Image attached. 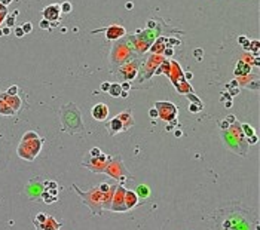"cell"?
<instances>
[{
    "instance_id": "obj_1",
    "label": "cell",
    "mask_w": 260,
    "mask_h": 230,
    "mask_svg": "<svg viewBox=\"0 0 260 230\" xmlns=\"http://www.w3.org/2000/svg\"><path fill=\"white\" fill-rule=\"evenodd\" d=\"M222 137H223V141H224V144H226L227 149H230L236 154L247 156L248 144H247V140H245V137H244V134L241 131V125L239 123L235 122V123L229 125L227 132L223 131Z\"/></svg>"
},
{
    "instance_id": "obj_2",
    "label": "cell",
    "mask_w": 260,
    "mask_h": 230,
    "mask_svg": "<svg viewBox=\"0 0 260 230\" xmlns=\"http://www.w3.org/2000/svg\"><path fill=\"white\" fill-rule=\"evenodd\" d=\"M43 140L34 132V131H28L22 135V140L16 149V153L21 159L27 160V162H33L36 159V156L40 153Z\"/></svg>"
},
{
    "instance_id": "obj_3",
    "label": "cell",
    "mask_w": 260,
    "mask_h": 230,
    "mask_svg": "<svg viewBox=\"0 0 260 230\" xmlns=\"http://www.w3.org/2000/svg\"><path fill=\"white\" fill-rule=\"evenodd\" d=\"M73 189L82 196V200L92 209V214H101L103 209V199H104V193H101L98 190V187H94L91 190H86L85 193L82 190H79V187L76 184H73Z\"/></svg>"
},
{
    "instance_id": "obj_4",
    "label": "cell",
    "mask_w": 260,
    "mask_h": 230,
    "mask_svg": "<svg viewBox=\"0 0 260 230\" xmlns=\"http://www.w3.org/2000/svg\"><path fill=\"white\" fill-rule=\"evenodd\" d=\"M11 157V140L0 129V171L5 169Z\"/></svg>"
},
{
    "instance_id": "obj_5",
    "label": "cell",
    "mask_w": 260,
    "mask_h": 230,
    "mask_svg": "<svg viewBox=\"0 0 260 230\" xmlns=\"http://www.w3.org/2000/svg\"><path fill=\"white\" fill-rule=\"evenodd\" d=\"M125 190L126 189L124 186L116 187L114 196H113L112 203H110V211H114V212H125V211H128L126 206H125Z\"/></svg>"
},
{
    "instance_id": "obj_6",
    "label": "cell",
    "mask_w": 260,
    "mask_h": 230,
    "mask_svg": "<svg viewBox=\"0 0 260 230\" xmlns=\"http://www.w3.org/2000/svg\"><path fill=\"white\" fill-rule=\"evenodd\" d=\"M155 108L158 110V117H161V119H163V120H168V122L173 120V119H175L177 108H175L174 104L159 101V103H156Z\"/></svg>"
},
{
    "instance_id": "obj_7",
    "label": "cell",
    "mask_w": 260,
    "mask_h": 230,
    "mask_svg": "<svg viewBox=\"0 0 260 230\" xmlns=\"http://www.w3.org/2000/svg\"><path fill=\"white\" fill-rule=\"evenodd\" d=\"M104 171H106L110 177H113V178H116V180H122V181H124V177H125V175H122V174H126V175H128L126 169H125L124 165H122V159H121V157H116L113 162L107 163V168H106Z\"/></svg>"
},
{
    "instance_id": "obj_8",
    "label": "cell",
    "mask_w": 260,
    "mask_h": 230,
    "mask_svg": "<svg viewBox=\"0 0 260 230\" xmlns=\"http://www.w3.org/2000/svg\"><path fill=\"white\" fill-rule=\"evenodd\" d=\"M91 116L95 119V120H106L109 116V107L104 103L95 104L91 108Z\"/></svg>"
},
{
    "instance_id": "obj_9",
    "label": "cell",
    "mask_w": 260,
    "mask_h": 230,
    "mask_svg": "<svg viewBox=\"0 0 260 230\" xmlns=\"http://www.w3.org/2000/svg\"><path fill=\"white\" fill-rule=\"evenodd\" d=\"M42 13H43L45 19H48L49 22H51V21H57L58 16H60V13H61L60 5L55 3V5H51V6H48V8H45V9L42 11Z\"/></svg>"
},
{
    "instance_id": "obj_10",
    "label": "cell",
    "mask_w": 260,
    "mask_h": 230,
    "mask_svg": "<svg viewBox=\"0 0 260 230\" xmlns=\"http://www.w3.org/2000/svg\"><path fill=\"white\" fill-rule=\"evenodd\" d=\"M116 117H117V119H119V120L122 122L124 131H126V129H129V128H132V126H134V117H132V113H131V110H125V111L119 113V114H117Z\"/></svg>"
},
{
    "instance_id": "obj_11",
    "label": "cell",
    "mask_w": 260,
    "mask_h": 230,
    "mask_svg": "<svg viewBox=\"0 0 260 230\" xmlns=\"http://www.w3.org/2000/svg\"><path fill=\"white\" fill-rule=\"evenodd\" d=\"M125 33H126V31H125L124 27H121V25H112V27H109V28L106 30V37H107L109 40H116V39L122 37Z\"/></svg>"
},
{
    "instance_id": "obj_12",
    "label": "cell",
    "mask_w": 260,
    "mask_h": 230,
    "mask_svg": "<svg viewBox=\"0 0 260 230\" xmlns=\"http://www.w3.org/2000/svg\"><path fill=\"white\" fill-rule=\"evenodd\" d=\"M137 205H138V197H137L135 192L125 190V206H126V209H131Z\"/></svg>"
},
{
    "instance_id": "obj_13",
    "label": "cell",
    "mask_w": 260,
    "mask_h": 230,
    "mask_svg": "<svg viewBox=\"0 0 260 230\" xmlns=\"http://www.w3.org/2000/svg\"><path fill=\"white\" fill-rule=\"evenodd\" d=\"M61 224L63 223H60V221H57L54 217H48L46 218V221L39 227V229H42V230H60V227H61Z\"/></svg>"
},
{
    "instance_id": "obj_14",
    "label": "cell",
    "mask_w": 260,
    "mask_h": 230,
    "mask_svg": "<svg viewBox=\"0 0 260 230\" xmlns=\"http://www.w3.org/2000/svg\"><path fill=\"white\" fill-rule=\"evenodd\" d=\"M107 129H109L110 135H116L117 132L124 131V126H122V122H121L119 119H117V117H113V119L110 120V123H109Z\"/></svg>"
},
{
    "instance_id": "obj_15",
    "label": "cell",
    "mask_w": 260,
    "mask_h": 230,
    "mask_svg": "<svg viewBox=\"0 0 260 230\" xmlns=\"http://www.w3.org/2000/svg\"><path fill=\"white\" fill-rule=\"evenodd\" d=\"M250 71H251V65H250L248 62H245V61L241 59L238 64H236V70H235V74H236V76L239 74V77H241V76L250 74Z\"/></svg>"
},
{
    "instance_id": "obj_16",
    "label": "cell",
    "mask_w": 260,
    "mask_h": 230,
    "mask_svg": "<svg viewBox=\"0 0 260 230\" xmlns=\"http://www.w3.org/2000/svg\"><path fill=\"white\" fill-rule=\"evenodd\" d=\"M16 111L3 100V98H0V114H2V116H13Z\"/></svg>"
},
{
    "instance_id": "obj_17",
    "label": "cell",
    "mask_w": 260,
    "mask_h": 230,
    "mask_svg": "<svg viewBox=\"0 0 260 230\" xmlns=\"http://www.w3.org/2000/svg\"><path fill=\"white\" fill-rule=\"evenodd\" d=\"M137 197L138 199H149L150 197V189L146 186V184H140V186L137 187V192H135Z\"/></svg>"
},
{
    "instance_id": "obj_18",
    "label": "cell",
    "mask_w": 260,
    "mask_h": 230,
    "mask_svg": "<svg viewBox=\"0 0 260 230\" xmlns=\"http://www.w3.org/2000/svg\"><path fill=\"white\" fill-rule=\"evenodd\" d=\"M180 82H181V85H177V91L180 92V94H189V92H193V89L189 86L187 80L180 79Z\"/></svg>"
},
{
    "instance_id": "obj_19",
    "label": "cell",
    "mask_w": 260,
    "mask_h": 230,
    "mask_svg": "<svg viewBox=\"0 0 260 230\" xmlns=\"http://www.w3.org/2000/svg\"><path fill=\"white\" fill-rule=\"evenodd\" d=\"M121 92H122L121 83H110V88H109V94H110L112 97H121Z\"/></svg>"
},
{
    "instance_id": "obj_20",
    "label": "cell",
    "mask_w": 260,
    "mask_h": 230,
    "mask_svg": "<svg viewBox=\"0 0 260 230\" xmlns=\"http://www.w3.org/2000/svg\"><path fill=\"white\" fill-rule=\"evenodd\" d=\"M241 131H242V134H244L245 138H250L251 135H254V129H253L248 123H242V125H241Z\"/></svg>"
},
{
    "instance_id": "obj_21",
    "label": "cell",
    "mask_w": 260,
    "mask_h": 230,
    "mask_svg": "<svg viewBox=\"0 0 260 230\" xmlns=\"http://www.w3.org/2000/svg\"><path fill=\"white\" fill-rule=\"evenodd\" d=\"M46 218H48V215H46V214H43V212L37 214L36 218H34V226H36V227H40V226L46 221Z\"/></svg>"
},
{
    "instance_id": "obj_22",
    "label": "cell",
    "mask_w": 260,
    "mask_h": 230,
    "mask_svg": "<svg viewBox=\"0 0 260 230\" xmlns=\"http://www.w3.org/2000/svg\"><path fill=\"white\" fill-rule=\"evenodd\" d=\"M60 9H61L63 13H70V12H72V9H73V6H72V3H70V2H64L63 5H60Z\"/></svg>"
},
{
    "instance_id": "obj_23",
    "label": "cell",
    "mask_w": 260,
    "mask_h": 230,
    "mask_svg": "<svg viewBox=\"0 0 260 230\" xmlns=\"http://www.w3.org/2000/svg\"><path fill=\"white\" fill-rule=\"evenodd\" d=\"M238 42H239V45H242V48L244 49H251V43H250V40L245 37V36H239V39H238Z\"/></svg>"
},
{
    "instance_id": "obj_24",
    "label": "cell",
    "mask_w": 260,
    "mask_h": 230,
    "mask_svg": "<svg viewBox=\"0 0 260 230\" xmlns=\"http://www.w3.org/2000/svg\"><path fill=\"white\" fill-rule=\"evenodd\" d=\"M42 197L45 199V203H52V202H55L57 200V196H48V192H43V195H42Z\"/></svg>"
},
{
    "instance_id": "obj_25",
    "label": "cell",
    "mask_w": 260,
    "mask_h": 230,
    "mask_svg": "<svg viewBox=\"0 0 260 230\" xmlns=\"http://www.w3.org/2000/svg\"><path fill=\"white\" fill-rule=\"evenodd\" d=\"M202 108V104H201V101L199 103H195V104H190L189 105V111H192V113H196V111H199Z\"/></svg>"
},
{
    "instance_id": "obj_26",
    "label": "cell",
    "mask_w": 260,
    "mask_h": 230,
    "mask_svg": "<svg viewBox=\"0 0 260 230\" xmlns=\"http://www.w3.org/2000/svg\"><path fill=\"white\" fill-rule=\"evenodd\" d=\"M6 13H8V9H6V6H3L2 3H0V24H2V21L5 19Z\"/></svg>"
},
{
    "instance_id": "obj_27",
    "label": "cell",
    "mask_w": 260,
    "mask_h": 230,
    "mask_svg": "<svg viewBox=\"0 0 260 230\" xmlns=\"http://www.w3.org/2000/svg\"><path fill=\"white\" fill-rule=\"evenodd\" d=\"M39 25H40V28H42V30H49L51 22H49L48 19H45V18H43V19L40 21V24H39Z\"/></svg>"
},
{
    "instance_id": "obj_28",
    "label": "cell",
    "mask_w": 260,
    "mask_h": 230,
    "mask_svg": "<svg viewBox=\"0 0 260 230\" xmlns=\"http://www.w3.org/2000/svg\"><path fill=\"white\" fill-rule=\"evenodd\" d=\"M101 154V150L98 149V147H94V149H91V151H89V157H98Z\"/></svg>"
},
{
    "instance_id": "obj_29",
    "label": "cell",
    "mask_w": 260,
    "mask_h": 230,
    "mask_svg": "<svg viewBox=\"0 0 260 230\" xmlns=\"http://www.w3.org/2000/svg\"><path fill=\"white\" fill-rule=\"evenodd\" d=\"M110 187H112L110 184H107V183H101V184H100V187H98V190H100L101 193H107V192L110 190Z\"/></svg>"
},
{
    "instance_id": "obj_30",
    "label": "cell",
    "mask_w": 260,
    "mask_h": 230,
    "mask_svg": "<svg viewBox=\"0 0 260 230\" xmlns=\"http://www.w3.org/2000/svg\"><path fill=\"white\" fill-rule=\"evenodd\" d=\"M21 28H22V31H24V33L27 34V33H31L33 25H31V22H24V25H22Z\"/></svg>"
},
{
    "instance_id": "obj_31",
    "label": "cell",
    "mask_w": 260,
    "mask_h": 230,
    "mask_svg": "<svg viewBox=\"0 0 260 230\" xmlns=\"http://www.w3.org/2000/svg\"><path fill=\"white\" fill-rule=\"evenodd\" d=\"M257 141H259V137L254 134V135H251L250 138H247V144L248 146H253V144H257Z\"/></svg>"
},
{
    "instance_id": "obj_32",
    "label": "cell",
    "mask_w": 260,
    "mask_h": 230,
    "mask_svg": "<svg viewBox=\"0 0 260 230\" xmlns=\"http://www.w3.org/2000/svg\"><path fill=\"white\" fill-rule=\"evenodd\" d=\"M6 94H8V95H12V97H13V95H16V94H18V86H15V85H13V86H11V88L6 91Z\"/></svg>"
},
{
    "instance_id": "obj_33",
    "label": "cell",
    "mask_w": 260,
    "mask_h": 230,
    "mask_svg": "<svg viewBox=\"0 0 260 230\" xmlns=\"http://www.w3.org/2000/svg\"><path fill=\"white\" fill-rule=\"evenodd\" d=\"M167 43H168L170 46H174V45H180V40H178V39H174V37H170V39H167Z\"/></svg>"
},
{
    "instance_id": "obj_34",
    "label": "cell",
    "mask_w": 260,
    "mask_h": 230,
    "mask_svg": "<svg viewBox=\"0 0 260 230\" xmlns=\"http://www.w3.org/2000/svg\"><path fill=\"white\" fill-rule=\"evenodd\" d=\"M6 24H8V27L11 28L13 24H15V15H11L9 18H8V21H6Z\"/></svg>"
},
{
    "instance_id": "obj_35",
    "label": "cell",
    "mask_w": 260,
    "mask_h": 230,
    "mask_svg": "<svg viewBox=\"0 0 260 230\" xmlns=\"http://www.w3.org/2000/svg\"><path fill=\"white\" fill-rule=\"evenodd\" d=\"M109 88H110V83H109V82H103L101 86H100V89H101L103 92H109Z\"/></svg>"
},
{
    "instance_id": "obj_36",
    "label": "cell",
    "mask_w": 260,
    "mask_h": 230,
    "mask_svg": "<svg viewBox=\"0 0 260 230\" xmlns=\"http://www.w3.org/2000/svg\"><path fill=\"white\" fill-rule=\"evenodd\" d=\"M219 126H220L222 131H226V129L229 128V123H227L226 120H220V122H219Z\"/></svg>"
},
{
    "instance_id": "obj_37",
    "label": "cell",
    "mask_w": 260,
    "mask_h": 230,
    "mask_svg": "<svg viewBox=\"0 0 260 230\" xmlns=\"http://www.w3.org/2000/svg\"><path fill=\"white\" fill-rule=\"evenodd\" d=\"M149 116L152 117V119H155V117H158V110L153 107V108H150L149 110Z\"/></svg>"
},
{
    "instance_id": "obj_38",
    "label": "cell",
    "mask_w": 260,
    "mask_h": 230,
    "mask_svg": "<svg viewBox=\"0 0 260 230\" xmlns=\"http://www.w3.org/2000/svg\"><path fill=\"white\" fill-rule=\"evenodd\" d=\"M24 34H26V33L22 31V28H21V27H16V28H15V36H16V37H22Z\"/></svg>"
},
{
    "instance_id": "obj_39",
    "label": "cell",
    "mask_w": 260,
    "mask_h": 230,
    "mask_svg": "<svg viewBox=\"0 0 260 230\" xmlns=\"http://www.w3.org/2000/svg\"><path fill=\"white\" fill-rule=\"evenodd\" d=\"M163 55H165V57H173V55H174V51H173V48H167V49L163 51Z\"/></svg>"
},
{
    "instance_id": "obj_40",
    "label": "cell",
    "mask_w": 260,
    "mask_h": 230,
    "mask_svg": "<svg viewBox=\"0 0 260 230\" xmlns=\"http://www.w3.org/2000/svg\"><path fill=\"white\" fill-rule=\"evenodd\" d=\"M224 120H226L229 125H232V123H235V122H236V119H235V116H233V114H230V116H227Z\"/></svg>"
},
{
    "instance_id": "obj_41",
    "label": "cell",
    "mask_w": 260,
    "mask_h": 230,
    "mask_svg": "<svg viewBox=\"0 0 260 230\" xmlns=\"http://www.w3.org/2000/svg\"><path fill=\"white\" fill-rule=\"evenodd\" d=\"M202 49H195V57H196V59L198 61H201V58H202Z\"/></svg>"
},
{
    "instance_id": "obj_42",
    "label": "cell",
    "mask_w": 260,
    "mask_h": 230,
    "mask_svg": "<svg viewBox=\"0 0 260 230\" xmlns=\"http://www.w3.org/2000/svg\"><path fill=\"white\" fill-rule=\"evenodd\" d=\"M121 88H122V91H129V88H131V83H129V82H124V83L121 85Z\"/></svg>"
},
{
    "instance_id": "obj_43",
    "label": "cell",
    "mask_w": 260,
    "mask_h": 230,
    "mask_svg": "<svg viewBox=\"0 0 260 230\" xmlns=\"http://www.w3.org/2000/svg\"><path fill=\"white\" fill-rule=\"evenodd\" d=\"M238 92H239V89H236V88H235V89H230V94H229V95H230V97H235V95H238Z\"/></svg>"
},
{
    "instance_id": "obj_44",
    "label": "cell",
    "mask_w": 260,
    "mask_h": 230,
    "mask_svg": "<svg viewBox=\"0 0 260 230\" xmlns=\"http://www.w3.org/2000/svg\"><path fill=\"white\" fill-rule=\"evenodd\" d=\"M236 86H238V80H233V82H230V83L227 85L229 89H230V88H236Z\"/></svg>"
},
{
    "instance_id": "obj_45",
    "label": "cell",
    "mask_w": 260,
    "mask_h": 230,
    "mask_svg": "<svg viewBox=\"0 0 260 230\" xmlns=\"http://www.w3.org/2000/svg\"><path fill=\"white\" fill-rule=\"evenodd\" d=\"M9 33H11V28H9V27H5V28L2 30V34H5V36H8Z\"/></svg>"
},
{
    "instance_id": "obj_46",
    "label": "cell",
    "mask_w": 260,
    "mask_h": 230,
    "mask_svg": "<svg viewBox=\"0 0 260 230\" xmlns=\"http://www.w3.org/2000/svg\"><path fill=\"white\" fill-rule=\"evenodd\" d=\"M0 3H2L3 6H8L9 3H12V0H0Z\"/></svg>"
},
{
    "instance_id": "obj_47",
    "label": "cell",
    "mask_w": 260,
    "mask_h": 230,
    "mask_svg": "<svg viewBox=\"0 0 260 230\" xmlns=\"http://www.w3.org/2000/svg\"><path fill=\"white\" fill-rule=\"evenodd\" d=\"M174 135H175L177 138H178V137H181V135H183V132H181V129H175V131H174Z\"/></svg>"
},
{
    "instance_id": "obj_48",
    "label": "cell",
    "mask_w": 260,
    "mask_h": 230,
    "mask_svg": "<svg viewBox=\"0 0 260 230\" xmlns=\"http://www.w3.org/2000/svg\"><path fill=\"white\" fill-rule=\"evenodd\" d=\"M184 77H186V80H189V79H192V77H193V74H192L190 71H187V73L184 74Z\"/></svg>"
},
{
    "instance_id": "obj_49",
    "label": "cell",
    "mask_w": 260,
    "mask_h": 230,
    "mask_svg": "<svg viewBox=\"0 0 260 230\" xmlns=\"http://www.w3.org/2000/svg\"><path fill=\"white\" fill-rule=\"evenodd\" d=\"M125 8H126V9H128V11H131V9H132V8H134V5H132V3H131V2H128V3H126V5H125Z\"/></svg>"
},
{
    "instance_id": "obj_50",
    "label": "cell",
    "mask_w": 260,
    "mask_h": 230,
    "mask_svg": "<svg viewBox=\"0 0 260 230\" xmlns=\"http://www.w3.org/2000/svg\"><path fill=\"white\" fill-rule=\"evenodd\" d=\"M224 107H226V108H230V107H232V101H230V100H227V101L224 103Z\"/></svg>"
},
{
    "instance_id": "obj_51",
    "label": "cell",
    "mask_w": 260,
    "mask_h": 230,
    "mask_svg": "<svg viewBox=\"0 0 260 230\" xmlns=\"http://www.w3.org/2000/svg\"><path fill=\"white\" fill-rule=\"evenodd\" d=\"M147 25H149V28H153V27H155V25H156V24H155V21H153V19H150V21H149V24H147Z\"/></svg>"
},
{
    "instance_id": "obj_52",
    "label": "cell",
    "mask_w": 260,
    "mask_h": 230,
    "mask_svg": "<svg viewBox=\"0 0 260 230\" xmlns=\"http://www.w3.org/2000/svg\"><path fill=\"white\" fill-rule=\"evenodd\" d=\"M121 97H122V98H126V97H128V91H122V92H121Z\"/></svg>"
}]
</instances>
